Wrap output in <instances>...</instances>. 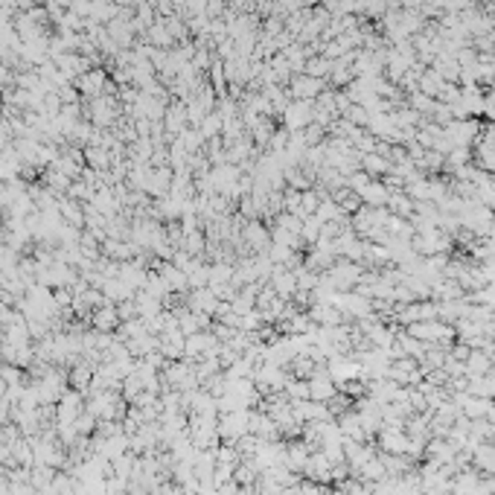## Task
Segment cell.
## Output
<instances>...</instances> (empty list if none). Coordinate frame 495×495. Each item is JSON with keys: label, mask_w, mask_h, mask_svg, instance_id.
I'll list each match as a JSON object with an SVG mask.
<instances>
[{"label": "cell", "mask_w": 495, "mask_h": 495, "mask_svg": "<svg viewBox=\"0 0 495 495\" xmlns=\"http://www.w3.org/2000/svg\"><path fill=\"white\" fill-rule=\"evenodd\" d=\"M408 431L405 429H379V452L382 455H408Z\"/></svg>", "instance_id": "cell-1"}, {"label": "cell", "mask_w": 495, "mask_h": 495, "mask_svg": "<svg viewBox=\"0 0 495 495\" xmlns=\"http://www.w3.org/2000/svg\"><path fill=\"white\" fill-rule=\"evenodd\" d=\"M463 367H466V376H469V379H481V376L492 373L495 359L489 356L487 350H472V352H469V359L463 362Z\"/></svg>", "instance_id": "cell-2"}, {"label": "cell", "mask_w": 495, "mask_h": 495, "mask_svg": "<svg viewBox=\"0 0 495 495\" xmlns=\"http://www.w3.org/2000/svg\"><path fill=\"white\" fill-rule=\"evenodd\" d=\"M449 495H455V492H449Z\"/></svg>", "instance_id": "cell-3"}]
</instances>
